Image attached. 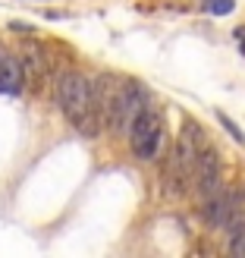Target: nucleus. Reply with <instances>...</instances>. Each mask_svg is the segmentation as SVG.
Wrapping results in <instances>:
<instances>
[{"mask_svg":"<svg viewBox=\"0 0 245 258\" xmlns=\"http://www.w3.org/2000/svg\"><path fill=\"white\" fill-rule=\"evenodd\" d=\"M57 104L63 107L66 120L79 129L82 136H98L101 133V113L95 104V82L82 76L79 70H66L57 79Z\"/></svg>","mask_w":245,"mask_h":258,"instance_id":"1","label":"nucleus"},{"mask_svg":"<svg viewBox=\"0 0 245 258\" xmlns=\"http://www.w3.org/2000/svg\"><path fill=\"white\" fill-rule=\"evenodd\" d=\"M160 139H164V117L160 110H154L148 104L129 126V145H132L138 161H151L160 148Z\"/></svg>","mask_w":245,"mask_h":258,"instance_id":"2","label":"nucleus"},{"mask_svg":"<svg viewBox=\"0 0 245 258\" xmlns=\"http://www.w3.org/2000/svg\"><path fill=\"white\" fill-rule=\"evenodd\" d=\"M192 186H195L198 199H211L217 189L223 186V164H220V154L217 148L204 145L198 154V164H195V176H192Z\"/></svg>","mask_w":245,"mask_h":258,"instance_id":"3","label":"nucleus"},{"mask_svg":"<svg viewBox=\"0 0 245 258\" xmlns=\"http://www.w3.org/2000/svg\"><path fill=\"white\" fill-rule=\"evenodd\" d=\"M201 126L195 123H186L183 126V133H179L176 139V148L170 151V161L179 167V173H183L189 183H192V176H195V164H198V154H201Z\"/></svg>","mask_w":245,"mask_h":258,"instance_id":"4","label":"nucleus"},{"mask_svg":"<svg viewBox=\"0 0 245 258\" xmlns=\"http://www.w3.org/2000/svg\"><path fill=\"white\" fill-rule=\"evenodd\" d=\"M25 85V70L16 54L0 50V95H19Z\"/></svg>","mask_w":245,"mask_h":258,"instance_id":"5","label":"nucleus"},{"mask_svg":"<svg viewBox=\"0 0 245 258\" xmlns=\"http://www.w3.org/2000/svg\"><path fill=\"white\" fill-rule=\"evenodd\" d=\"M22 70H25V79H29L32 85H38V79L47 76V50L41 44L29 41L22 47Z\"/></svg>","mask_w":245,"mask_h":258,"instance_id":"6","label":"nucleus"},{"mask_svg":"<svg viewBox=\"0 0 245 258\" xmlns=\"http://www.w3.org/2000/svg\"><path fill=\"white\" fill-rule=\"evenodd\" d=\"M245 224V183L229 189V205H226V221H223V233L233 236L236 230Z\"/></svg>","mask_w":245,"mask_h":258,"instance_id":"7","label":"nucleus"},{"mask_svg":"<svg viewBox=\"0 0 245 258\" xmlns=\"http://www.w3.org/2000/svg\"><path fill=\"white\" fill-rule=\"evenodd\" d=\"M201 10L211 13V16H229V13L236 10V0H204Z\"/></svg>","mask_w":245,"mask_h":258,"instance_id":"8","label":"nucleus"},{"mask_svg":"<svg viewBox=\"0 0 245 258\" xmlns=\"http://www.w3.org/2000/svg\"><path fill=\"white\" fill-rule=\"evenodd\" d=\"M217 120H220V126L226 129L229 136H233V142H239V145H245V133H242V129H239V126L233 123V117H226L223 110H217Z\"/></svg>","mask_w":245,"mask_h":258,"instance_id":"9","label":"nucleus"}]
</instances>
